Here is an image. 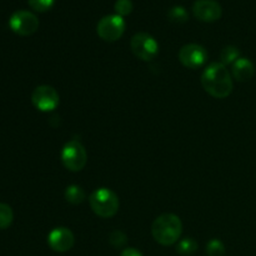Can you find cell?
<instances>
[{
	"label": "cell",
	"instance_id": "cell-22",
	"mask_svg": "<svg viewBox=\"0 0 256 256\" xmlns=\"http://www.w3.org/2000/svg\"><path fill=\"white\" fill-rule=\"evenodd\" d=\"M120 256H142V254L135 248H128V249L122 250Z\"/></svg>",
	"mask_w": 256,
	"mask_h": 256
},
{
	"label": "cell",
	"instance_id": "cell-8",
	"mask_svg": "<svg viewBox=\"0 0 256 256\" xmlns=\"http://www.w3.org/2000/svg\"><path fill=\"white\" fill-rule=\"evenodd\" d=\"M60 102L59 94L50 85H40L32 94V102L39 112H49L58 108Z\"/></svg>",
	"mask_w": 256,
	"mask_h": 256
},
{
	"label": "cell",
	"instance_id": "cell-20",
	"mask_svg": "<svg viewBox=\"0 0 256 256\" xmlns=\"http://www.w3.org/2000/svg\"><path fill=\"white\" fill-rule=\"evenodd\" d=\"M28 4L35 12H45L54 6L55 0H28Z\"/></svg>",
	"mask_w": 256,
	"mask_h": 256
},
{
	"label": "cell",
	"instance_id": "cell-9",
	"mask_svg": "<svg viewBox=\"0 0 256 256\" xmlns=\"http://www.w3.org/2000/svg\"><path fill=\"white\" fill-rule=\"evenodd\" d=\"M206 59V50L199 44H186L179 52L180 62L189 69H198V68L202 66Z\"/></svg>",
	"mask_w": 256,
	"mask_h": 256
},
{
	"label": "cell",
	"instance_id": "cell-16",
	"mask_svg": "<svg viewBox=\"0 0 256 256\" xmlns=\"http://www.w3.org/2000/svg\"><path fill=\"white\" fill-rule=\"evenodd\" d=\"M220 58H222V64H224L225 66L229 64H234L238 59H240V50L236 46L229 45L222 49Z\"/></svg>",
	"mask_w": 256,
	"mask_h": 256
},
{
	"label": "cell",
	"instance_id": "cell-19",
	"mask_svg": "<svg viewBox=\"0 0 256 256\" xmlns=\"http://www.w3.org/2000/svg\"><path fill=\"white\" fill-rule=\"evenodd\" d=\"M115 14L124 18L126 15L132 14V0H116L114 5Z\"/></svg>",
	"mask_w": 256,
	"mask_h": 256
},
{
	"label": "cell",
	"instance_id": "cell-21",
	"mask_svg": "<svg viewBox=\"0 0 256 256\" xmlns=\"http://www.w3.org/2000/svg\"><path fill=\"white\" fill-rule=\"evenodd\" d=\"M109 242L112 246L120 249V248H122L126 244V235L122 232H120V230H115V232H112L110 234Z\"/></svg>",
	"mask_w": 256,
	"mask_h": 256
},
{
	"label": "cell",
	"instance_id": "cell-12",
	"mask_svg": "<svg viewBox=\"0 0 256 256\" xmlns=\"http://www.w3.org/2000/svg\"><path fill=\"white\" fill-rule=\"evenodd\" d=\"M255 74L254 64L248 58H240L232 64V75L238 82H248Z\"/></svg>",
	"mask_w": 256,
	"mask_h": 256
},
{
	"label": "cell",
	"instance_id": "cell-3",
	"mask_svg": "<svg viewBox=\"0 0 256 256\" xmlns=\"http://www.w3.org/2000/svg\"><path fill=\"white\" fill-rule=\"evenodd\" d=\"M90 206L98 216L102 219L112 218L119 210V199L112 190L108 188L96 189L89 198Z\"/></svg>",
	"mask_w": 256,
	"mask_h": 256
},
{
	"label": "cell",
	"instance_id": "cell-1",
	"mask_svg": "<svg viewBox=\"0 0 256 256\" xmlns=\"http://www.w3.org/2000/svg\"><path fill=\"white\" fill-rule=\"evenodd\" d=\"M205 92L216 99H225L232 92V79L229 70L222 62H212L202 75Z\"/></svg>",
	"mask_w": 256,
	"mask_h": 256
},
{
	"label": "cell",
	"instance_id": "cell-6",
	"mask_svg": "<svg viewBox=\"0 0 256 256\" xmlns=\"http://www.w3.org/2000/svg\"><path fill=\"white\" fill-rule=\"evenodd\" d=\"M125 32L124 18L116 14L106 15L98 22L96 32L105 42H116L122 36Z\"/></svg>",
	"mask_w": 256,
	"mask_h": 256
},
{
	"label": "cell",
	"instance_id": "cell-14",
	"mask_svg": "<svg viewBox=\"0 0 256 256\" xmlns=\"http://www.w3.org/2000/svg\"><path fill=\"white\" fill-rule=\"evenodd\" d=\"M14 220L12 209L5 202H0V230H5L12 225Z\"/></svg>",
	"mask_w": 256,
	"mask_h": 256
},
{
	"label": "cell",
	"instance_id": "cell-10",
	"mask_svg": "<svg viewBox=\"0 0 256 256\" xmlns=\"http://www.w3.org/2000/svg\"><path fill=\"white\" fill-rule=\"evenodd\" d=\"M192 14L204 22H216L222 18V5L215 0H196L192 5Z\"/></svg>",
	"mask_w": 256,
	"mask_h": 256
},
{
	"label": "cell",
	"instance_id": "cell-11",
	"mask_svg": "<svg viewBox=\"0 0 256 256\" xmlns=\"http://www.w3.org/2000/svg\"><path fill=\"white\" fill-rule=\"evenodd\" d=\"M74 234L68 228H55L48 235V244L54 252H66L74 246Z\"/></svg>",
	"mask_w": 256,
	"mask_h": 256
},
{
	"label": "cell",
	"instance_id": "cell-17",
	"mask_svg": "<svg viewBox=\"0 0 256 256\" xmlns=\"http://www.w3.org/2000/svg\"><path fill=\"white\" fill-rule=\"evenodd\" d=\"M168 18L174 24H184L188 20V18H189V15H188V12L185 10V8L174 6L168 12Z\"/></svg>",
	"mask_w": 256,
	"mask_h": 256
},
{
	"label": "cell",
	"instance_id": "cell-5",
	"mask_svg": "<svg viewBox=\"0 0 256 256\" xmlns=\"http://www.w3.org/2000/svg\"><path fill=\"white\" fill-rule=\"evenodd\" d=\"M130 48H132V54L138 59L144 60V62H150L159 52V44L154 39V36H152L148 32L135 34L130 42Z\"/></svg>",
	"mask_w": 256,
	"mask_h": 256
},
{
	"label": "cell",
	"instance_id": "cell-4",
	"mask_svg": "<svg viewBox=\"0 0 256 256\" xmlns=\"http://www.w3.org/2000/svg\"><path fill=\"white\" fill-rule=\"evenodd\" d=\"M62 165L70 172H78L82 170L86 165L88 154L84 145L78 139H72L68 142L62 146Z\"/></svg>",
	"mask_w": 256,
	"mask_h": 256
},
{
	"label": "cell",
	"instance_id": "cell-15",
	"mask_svg": "<svg viewBox=\"0 0 256 256\" xmlns=\"http://www.w3.org/2000/svg\"><path fill=\"white\" fill-rule=\"evenodd\" d=\"M198 250V244L192 238H185L176 245V252L182 256H190Z\"/></svg>",
	"mask_w": 256,
	"mask_h": 256
},
{
	"label": "cell",
	"instance_id": "cell-2",
	"mask_svg": "<svg viewBox=\"0 0 256 256\" xmlns=\"http://www.w3.org/2000/svg\"><path fill=\"white\" fill-rule=\"evenodd\" d=\"M182 232V224L175 214H162L154 220L152 234L155 242L162 246H170L179 240Z\"/></svg>",
	"mask_w": 256,
	"mask_h": 256
},
{
	"label": "cell",
	"instance_id": "cell-18",
	"mask_svg": "<svg viewBox=\"0 0 256 256\" xmlns=\"http://www.w3.org/2000/svg\"><path fill=\"white\" fill-rule=\"evenodd\" d=\"M206 254L208 256H224L225 246L222 240L212 239L206 244Z\"/></svg>",
	"mask_w": 256,
	"mask_h": 256
},
{
	"label": "cell",
	"instance_id": "cell-7",
	"mask_svg": "<svg viewBox=\"0 0 256 256\" xmlns=\"http://www.w3.org/2000/svg\"><path fill=\"white\" fill-rule=\"evenodd\" d=\"M9 26L15 34L20 36H29L39 29V19L32 12L18 10L10 16Z\"/></svg>",
	"mask_w": 256,
	"mask_h": 256
},
{
	"label": "cell",
	"instance_id": "cell-13",
	"mask_svg": "<svg viewBox=\"0 0 256 256\" xmlns=\"http://www.w3.org/2000/svg\"><path fill=\"white\" fill-rule=\"evenodd\" d=\"M65 199L70 204L79 205L85 200V192L78 185H70L65 190Z\"/></svg>",
	"mask_w": 256,
	"mask_h": 256
}]
</instances>
